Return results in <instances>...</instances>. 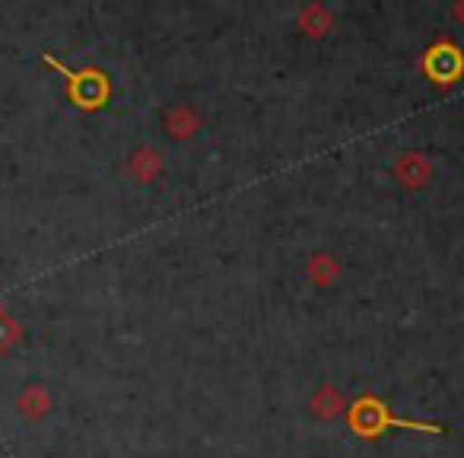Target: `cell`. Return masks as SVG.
<instances>
[{
    "mask_svg": "<svg viewBox=\"0 0 464 458\" xmlns=\"http://www.w3.org/2000/svg\"><path fill=\"white\" fill-rule=\"evenodd\" d=\"M455 16H458V20H464V4H458V7H455Z\"/></svg>",
    "mask_w": 464,
    "mask_h": 458,
    "instance_id": "8fae6325",
    "label": "cell"
},
{
    "mask_svg": "<svg viewBox=\"0 0 464 458\" xmlns=\"http://www.w3.org/2000/svg\"><path fill=\"white\" fill-rule=\"evenodd\" d=\"M347 424H350V430H353L356 436H362V439H375V436H382V433H388V430L430 433V436H432V433H442V426H436V424H420V420L394 417V414L388 411L385 401L375 398V395H362V398H356L353 404H350Z\"/></svg>",
    "mask_w": 464,
    "mask_h": 458,
    "instance_id": "6da1fadb",
    "label": "cell"
},
{
    "mask_svg": "<svg viewBox=\"0 0 464 458\" xmlns=\"http://www.w3.org/2000/svg\"><path fill=\"white\" fill-rule=\"evenodd\" d=\"M312 278H315L318 284H331V278H334V261H331L328 255H318V258L312 261Z\"/></svg>",
    "mask_w": 464,
    "mask_h": 458,
    "instance_id": "30bf717a",
    "label": "cell"
},
{
    "mask_svg": "<svg viewBox=\"0 0 464 458\" xmlns=\"http://www.w3.org/2000/svg\"><path fill=\"white\" fill-rule=\"evenodd\" d=\"M166 122H169V128H172V134H175V137L194 134V124H198V122H194V115H191L188 109H172V112H169Z\"/></svg>",
    "mask_w": 464,
    "mask_h": 458,
    "instance_id": "ba28073f",
    "label": "cell"
},
{
    "mask_svg": "<svg viewBox=\"0 0 464 458\" xmlns=\"http://www.w3.org/2000/svg\"><path fill=\"white\" fill-rule=\"evenodd\" d=\"M420 67L436 86H451L464 77V52L449 39L432 42L420 58Z\"/></svg>",
    "mask_w": 464,
    "mask_h": 458,
    "instance_id": "3957f363",
    "label": "cell"
},
{
    "mask_svg": "<svg viewBox=\"0 0 464 458\" xmlns=\"http://www.w3.org/2000/svg\"><path fill=\"white\" fill-rule=\"evenodd\" d=\"M398 179L404 181V185H423L426 179H430V162L423 160V156H417V153H411V156H404V160L398 162Z\"/></svg>",
    "mask_w": 464,
    "mask_h": 458,
    "instance_id": "277c9868",
    "label": "cell"
},
{
    "mask_svg": "<svg viewBox=\"0 0 464 458\" xmlns=\"http://www.w3.org/2000/svg\"><path fill=\"white\" fill-rule=\"evenodd\" d=\"M156 166H160V160L153 156V150H140V153H137V160L130 162V169H134V175H137L140 181H150V179H153Z\"/></svg>",
    "mask_w": 464,
    "mask_h": 458,
    "instance_id": "9c48e42d",
    "label": "cell"
},
{
    "mask_svg": "<svg viewBox=\"0 0 464 458\" xmlns=\"http://www.w3.org/2000/svg\"><path fill=\"white\" fill-rule=\"evenodd\" d=\"M42 64H48L52 71H58L61 77H64L67 99H71L77 109L96 112L111 99V77L105 71H99V67H80V71H73V67L61 64V61L48 52H42Z\"/></svg>",
    "mask_w": 464,
    "mask_h": 458,
    "instance_id": "7a4b0ae2",
    "label": "cell"
},
{
    "mask_svg": "<svg viewBox=\"0 0 464 458\" xmlns=\"http://www.w3.org/2000/svg\"><path fill=\"white\" fill-rule=\"evenodd\" d=\"M303 26H305V33H309V35H324V33H328V26H331L328 10H324V7H305L303 10Z\"/></svg>",
    "mask_w": 464,
    "mask_h": 458,
    "instance_id": "52a82bcc",
    "label": "cell"
},
{
    "mask_svg": "<svg viewBox=\"0 0 464 458\" xmlns=\"http://www.w3.org/2000/svg\"><path fill=\"white\" fill-rule=\"evenodd\" d=\"M23 337V328L14 316L7 312V306H0V354H7L10 347H16V341Z\"/></svg>",
    "mask_w": 464,
    "mask_h": 458,
    "instance_id": "8992f818",
    "label": "cell"
},
{
    "mask_svg": "<svg viewBox=\"0 0 464 458\" xmlns=\"http://www.w3.org/2000/svg\"><path fill=\"white\" fill-rule=\"evenodd\" d=\"M16 404H20V414L23 417H42V414L48 411V407H52V398H48V392L42 385H29L26 392L20 395V401H16Z\"/></svg>",
    "mask_w": 464,
    "mask_h": 458,
    "instance_id": "5b68a950",
    "label": "cell"
}]
</instances>
